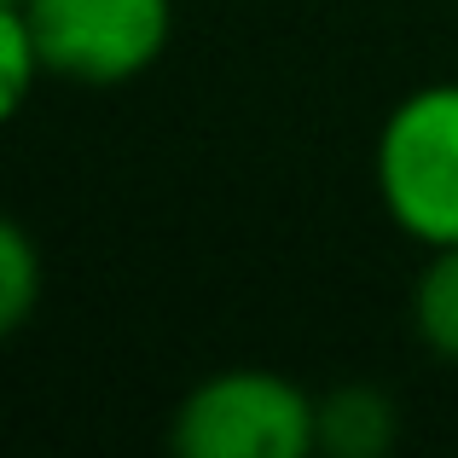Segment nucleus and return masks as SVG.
Wrapping results in <instances>:
<instances>
[{
	"label": "nucleus",
	"instance_id": "f257e3e1",
	"mask_svg": "<svg viewBox=\"0 0 458 458\" xmlns=\"http://www.w3.org/2000/svg\"><path fill=\"white\" fill-rule=\"evenodd\" d=\"M377 198L412 244H458V81H429L389 111L371 151Z\"/></svg>",
	"mask_w": 458,
	"mask_h": 458
},
{
	"label": "nucleus",
	"instance_id": "f03ea898",
	"mask_svg": "<svg viewBox=\"0 0 458 458\" xmlns=\"http://www.w3.org/2000/svg\"><path fill=\"white\" fill-rule=\"evenodd\" d=\"M168 441L186 458H308L319 401L279 371H215L180 401Z\"/></svg>",
	"mask_w": 458,
	"mask_h": 458
},
{
	"label": "nucleus",
	"instance_id": "7ed1b4c3",
	"mask_svg": "<svg viewBox=\"0 0 458 458\" xmlns=\"http://www.w3.org/2000/svg\"><path fill=\"white\" fill-rule=\"evenodd\" d=\"M41 41L47 76L81 88L134 81L163 58L174 6L168 0H12Z\"/></svg>",
	"mask_w": 458,
	"mask_h": 458
},
{
	"label": "nucleus",
	"instance_id": "20e7f679",
	"mask_svg": "<svg viewBox=\"0 0 458 458\" xmlns=\"http://www.w3.org/2000/svg\"><path fill=\"white\" fill-rule=\"evenodd\" d=\"M394 401L371 383H343L319 401V447L331 458H383L394 447Z\"/></svg>",
	"mask_w": 458,
	"mask_h": 458
},
{
	"label": "nucleus",
	"instance_id": "39448f33",
	"mask_svg": "<svg viewBox=\"0 0 458 458\" xmlns=\"http://www.w3.org/2000/svg\"><path fill=\"white\" fill-rule=\"evenodd\" d=\"M412 325L429 354L458 366V244L429 250V267L412 284Z\"/></svg>",
	"mask_w": 458,
	"mask_h": 458
},
{
	"label": "nucleus",
	"instance_id": "423d86ee",
	"mask_svg": "<svg viewBox=\"0 0 458 458\" xmlns=\"http://www.w3.org/2000/svg\"><path fill=\"white\" fill-rule=\"evenodd\" d=\"M41 302V256L18 221L0 226V331H18Z\"/></svg>",
	"mask_w": 458,
	"mask_h": 458
},
{
	"label": "nucleus",
	"instance_id": "0eeeda50",
	"mask_svg": "<svg viewBox=\"0 0 458 458\" xmlns=\"http://www.w3.org/2000/svg\"><path fill=\"white\" fill-rule=\"evenodd\" d=\"M35 76H47L41 41H35L30 18L6 0V12H0V116L23 111V99L35 93Z\"/></svg>",
	"mask_w": 458,
	"mask_h": 458
}]
</instances>
